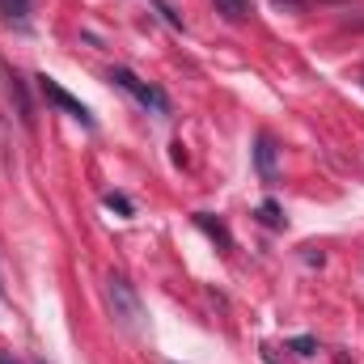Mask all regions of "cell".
<instances>
[{"label":"cell","instance_id":"7c38bea8","mask_svg":"<svg viewBox=\"0 0 364 364\" xmlns=\"http://www.w3.org/2000/svg\"><path fill=\"white\" fill-rule=\"evenodd\" d=\"M153 9H157V13H161V17H166L170 26H174V30H182V17H178V13H174V9H170V4H161V0H157Z\"/></svg>","mask_w":364,"mask_h":364},{"label":"cell","instance_id":"277c9868","mask_svg":"<svg viewBox=\"0 0 364 364\" xmlns=\"http://www.w3.org/2000/svg\"><path fill=\"white\" fill-rule=\"evenodd\" d=\"M255 170H259V178L263 182H275V136L272 132H259V140H255Z\"/></svg>","mask_w":364,"mask_h":364},{"label":"cell","instance_id":"9c48e42d","mask_svg":"<svg viewBox=\"0 0 364 364\" xmlns=\"http://www.w3.org/2000/svg\"><path fill=\"white\" fill-rule=\"evenodd\" d=\"M102 203H106L110 212H119V216H136V203H132L127 195H119V191H110V195H106Z\"/></svg>","mask_w":364,"mask_h":364},{"label":"cell","instance_id":"5b68a950","mask_svg":"<svg viewBox=\"0 0 364 364\" xmlns=\"http://www.w3.org/2000/svg\"><path fill=\"white\" fill-rule=\"evenodd\" d=\"M195 225H199V229H203V233L220 246V250H233V233L225 229V220H216L212 212H195Z\"/></svg>","mask_w":364,"mask_h":364},{"label":"cell","instance_id":"52a82bcc","mask_svg":"<svg viewBox=\"0 0 364 364\" xmlns=\"http://www.w3.org/2000/svg\"><path fill=\"white\" fill-rule=\"evenodd\" d=\"M216 13L225 21H246L250 17V0H216Z\"/></svg>","mask_w":364,"mask_h":364},{"label":"cell","instance_id":"8992f818","mask_svg":"<svg viewBox=\"0 0 364 364\" xmlns=\"http://www.w3.org/2000/svg\"><path fill=\"white\" fill-rule=\"evenodd\" d=\"M9 90H13V97H17V114H21V123H26V127H34V106H30L26 81H21L17 73H9Z\"/></svg>","mask_w":364,"mask_h":364},{"label":"cell","instance_id":"ba28073f","mask_svg":"<svg viewBox=\"0 0 364 364\" xmlns=\"http://www.w3.org/2000/svg\"><path fill=\"white\" fill-rule=\"evenodd\" d=\"M0 17L26 26V17H30V0H0Z\"/></svg>","mask_w":364,"mask_h":364},{"label":"cell","instance_id":"8fae6325","mask_svg":"<svg viewBox=\"0 0 364 364\" xmlns=\"http://www.w3.org/2000/svg\"><path fill=\"white\" fill-rule=\"evenodd\" d=\"M288 348H292L296 356H314V352H318V339H314V335H296V339H288Z\"/></svg>","mask_w":364,"mask_h":364},{"label":"cell","instance_id":"7a4b0ae2","mask_svg":"<svg viewBox=\"0 0 364 364\" xmlns=\"http://www.w3.org/2000/svg\"><path fill=\"white\" fill-rule=\"evenodd\" d=\"M110 81L119 85L123 93H132L144 110H153V114H170V97H166V90H157V85H149V81H140L132 68H110Z\"/></svg>","mask_w":364,"mask_h":364},{"label":"cell","instance_id":"30bf717a","mask_svg":"<svg viewBox=\"0 0 364 364\" xmlns=\"http://www.w3.org/2000/svg\"><path fill=\"white\" fill-rule=\"evenodd\" d=\"M259 220H263V225H272V229L284 225V212H279V203H275V199H263V203H259Z\"/></svg>","mask_w":364,"mask_h":364},{"label":"cell","instance_id":"4fadbf2b","mask_svg":"<svg viewBox=\"0 0 364 364\" xmlns=\"http://www.w3.org/2000/svg\"><path fill=\"white\" fill-rule=\"evenodd\" d=\"M0 364H21V360H13V356H9V352H0Z\"/></svg>","mask_w":364,"mask_h":364},{"label":"cell","instance_id":"5bb4252c","mask_svg":"<svg viewBox=\"0 0 364 364\" xmlns=\"http://www.w3.org/2000/svg\"><path fill=\"white\" fill-rule=\"evenodd\" d=\"M275 4H292V9H301V4H305V0H275Z\"/></svg>","mask_w":364,"mask_h":364},{"label":"cell","instance_id":"3957f363","mask_svg":"<svg viewBox=\"0 0 364 364\" xmlns=\"http://www.w3.org/2000/svg\"><path fill=\"white\" fill-rule=\"evenodd\" d=\"M38 93H43V97L51 102V106H60L64 114H73V119H77L81 127H93L90 106H85V102H77V97H73V93L64 90V85H60L55 77H47V73H43V77H38Z\"/></svg>","mask_w":364,"mask_h":364},{"label":"cell","instance_id":"6da1fadb","mask_svg":"<svg viewBox=\"0 0 364 364\" xmlns=\"http://www.w3.org/2000/svg\"><path fill=\"white\" fill-rule=\"evenodd\" d=\"M106 305H110V314L123 331H132V335L144 331V305H140L136 288L123 275H106Z\"/></svg>","mask_w":364,"mask_h":364}]
</instances>
